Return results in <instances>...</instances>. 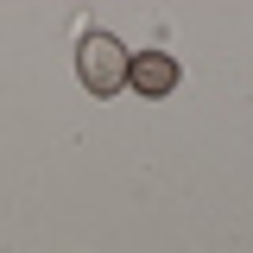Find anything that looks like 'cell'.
Listing matches in <instances>:
<instances>
[{"mask_svg": "<svg viewBox=\"0 0 253 253\" xmlns=\"http://www.w3.org/2000/svg\"><path fill=\"white\" fill-rule=\"evenodd\" d=\"M126 51L108 38V32H89L83 44H76V70H83V83H89L95 95H114V89H126Z\"/></svg>", "mask_w": 253, "mask_h": 253, "instance_id": "obj_1", "label": "cell"}, {"mask_svg": "<svg viewBox=\"0 0 253 253\" xmlns=\"http://www.w3.org/2000/svg\"><path fill=\"white\" fill-rule=\"evenodd\" d=\"M126 83L146 95V101H152V95H171L177 89V57H171V51H139V57L126 63Z\"/></svg>", "mask_w": 253, "mask_h": 253, "instance_id": "obj_2", "label": "cell"}]
</instances>
